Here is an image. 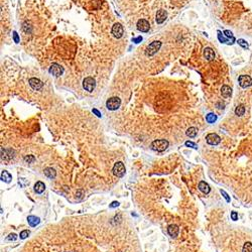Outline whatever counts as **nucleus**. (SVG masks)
<instances>
[{
	"label": "nucleus",
	"instance_id": "f257e3e1",
	"mask_svg": "<svg viewBox=\"0 0 252 252\" xmlns=\"http://www.w3.org/2000/svg\"><path fill=\"white\" fill-rule=\"evenodd\" d=\"M169 141L165 140V139H157V140L152 141V143H151V148L155 151L162 152V151H164L167 149V148L169 147Z\"/></svg>",
	"mask_w": 252,
	"mask_h": 252
},
{
	"label": "nucleus",
	"instance_id": "f03ea898",
	"mask_svg": "<svg viewBox=\"0 0 252 252\" xmlns=\"http://www.w3.org/2000/svg\"><path fill=\"white\" fill-rule=\"evenodd\" d=\"M160 47H162V42H158V40H155V42H151V44L146 47V50H145V55L148 57H151L153 55H155L157 52L159 50Z\"/></svg>",
	"mask_w": 252,
	"mask_h": 252
},
{
	"label": "nucleus",
	"instance_id": "7ed1b4c3",
	"mask_svg": "<svg viewBox=\"0 0 252 252\" xmlns=\"http://www.w3.org/2000/svg\"><path fill=\"white\" fill-rule=\"evenodd\" d=\"M121 105V100L118 97H111L107 100L106 102V107L108 110H111V111H115L120 107Z\"/></svg>",
	"mask_w": 252,
	"mask_h": 252
},
{
	"label": "nucleus",
	"instance_id": "20e7f679",
	"mask_svg": "<svg viewBox=\"0 0 252 252\" xmlns=\"http://www.w3.org/2000/svg\"><path fill=\"white\" fill-rule=\"evenodd\" d=\"M112 172H113L114 176H116L117 177H122L124 174H125V172H126L125 167H124V164L121 162H117L116 164H114Z\"/></svg>",
	"mask_w": 252,
	"mask_h": 252
},
{
	"label": "nucleus",
	"instance_id": "39448f33",
	"mask_svg": "<svg viewBox=\"0 0 252 252\" xmlns=\"http://www.w3.org/2000/svg\"><path fill=\"white\" fill-rule=\"evenodd\" d=\"M96 87V82L93 78L91 77H87L83 80V88L88 92H93V90Z\"/></svg>",
	"mask_w": 252,
	"mask_h": 252
},
{
	"label": "nucleus",
	"instance_id": "423d86ee",
	"mask_svg": "<svg viewBox=\"0 0 252 252\" xmlns=\"http://www.w3.org/2000/svg\"><path fill=\"white\" fill-rule=\"evenodd\" d=\"M238 83L240 87L242 88H248L252 86V78L248 75H241L238 78Z\"/></svg>",
	"mask_w": 252,
	"mask_h": 252
},
{
	"label": "nucleus",
	"instance_id": "0eeeda50",
	"mask_svg": "<svg viewBox=\"0 0 252 252\" xmlns=\"http://www.w3.org/2000/svg\"><path fill=\"white\" fill-rule=\"evenodd\" d=\"M123 26H122L121 23H114L113 26H112V34H113V37L115 38H121L122 35H123Z\"/></svg>",
	"mask_w": 252,
	"mask_h": 252
},
{
	"label": "nucleus",
	"instance_id": "6e6552de",
	"mask_svg": "<svg viewBox=\"0 0 252 252\" xmlns=\"http://www.w3.org/2000/svg\"><path fill=\"white\" fill-rule=\"evenodd\" d=\"M50 74H52V76L55 77H60L61 75L64 74V68L62 66H60L59 64H52V66L50 67V70H49Z\"/></svg>",
	"mask_w": 252,
	"mask_h": 252
},
{
	"label": "nucleus",
	"instance_id": "1a4fd4ad",
	"mask_svg": "<svg viewBox=\"0 0 252 252\" xmlns=\"http://www.w3.org/2000/svg\"><path fill=\"white\" fill-rule=\"evenodd\" d=\"M206 141L210 145H217L221 142V137L216 133H209L206 136Z\"/></svg>",
	"mask_w": 252,
	"mask_h": 252
},
{
	"label": "nucleus",
	"instance_id": "9d476101",
	"mask_svg": "<svg viewBox=\"0 0 252 252\" xmlns=\"http://www.w3.org/2000/svg\"><path fill=\"white\" fill-rule=\"evenodd\" d=\"M136 28L141 32H147L150 28V24L145 19H139L137 23H136Z\"/></svg>",
	"mask_w": 252,
	"mask_h": 252
},
{
	"label": "nucleus",
	"instance_id": "9b49d317",
	"mask_svg": "<svg viewBox=\"0 0 252 252\" xmlns=\"http://www.w3.org/2000/svg\"><path fill=\"white\" fill-rule=\"evenodd\" d=\"M167 18V12L164 10V9H159V10L157 12V15H155V21H157L158 24L164 23Z\"/></svg>",
	"mask_w": 252,
	"mask_h": 252
},
{
	"label": "nucleus",
	"instance_id": "f8f14e48",
	"mask_svg": "<svg viewBox=\"0 0 252 252\" xmlns=\"http://www.w3.org/2000/svg\"><path fill=\"white\" fill-rule=\"evenodd\" d=\"M28 83H29L30 87H32L33 90H35V91L40 90V89L44 87V83H42L40 80L37 79V78H32V79H29Z\"/></svg>",
	"mask_w": 252,
	"mask_h": 252
},
{
	"label": "nucleus",
	"instance_id": "ddd939ff",
	"mask_svg": "<svg viewBox=\"0 0 252 252\" xmlns=\"http://www.w3.org/2000/svg\"><path fill=\"white\" fill-rule=\"evenodd\" d=\"M14 151L12 149H4L3 147L1 148V158L2 160H6V162H8V160L12 159L13 157H14Z\"/></svg>",
	"mask_w": 252,
	"mask_h": 252
},
{
	"label": "nucleus",
	"instance_id": "4468645a",
	"mask_svg": "<svg viewBox=\"0 0 252 252\" xmlns=\"http://www.w3.org/2000/svg\"><path fill=\"white\" fill-rule=\"evenodd\" d=\"M179 232V228L176 224H172L167 227V233H169V236L172 237V238H176V237H177Z\"/></svg>",
	"mask_w": 252,
	"mask_h": 252
},
{
	"label": "nucleus",
	"instance_id": "2eb2a0df",
	"mask_svg": "<svg viewBox=\"0 0 252 252\" xmlns=\"http://www.w3.org/2000/svg\"><path fill=\"white\" fill-rule=\"evenodd\" d=\"M203 55H204V57L209 62L213 61V60L215 59V52L213 50V49H211V47H206V49L204 50Z\"/></svg>",
	"mask_w": 252,
	"mask_h": 252
},
{
	"label": "nucleus",
	"instance_id": "dca6fc26",
	"mask_svg": "<svg viewBox=\"0 0 252 252\" xmlns=\"http://www.w3.org/2000/svg\"><path fill=\"white\" fill-rule=\"evenodd\" d=\"M221 95H222L224 98H229V97H231V95H232V89L230 88L229 86H227V85L222 86V88H221Z\"/></svg>",
	"mask_w": 252,
	"mask_h": 252
},
{
	"label": "nucleus",
	"instance_id": "f3484780",
	"mask_svg": "<svg viewBox=\"0 0 252 252\" xmlns=\"http://www.w3.org/2000/svg\"><path fill=\"white\" fill-rule=\"evenodd\" d=\"M198 188L202 192V193H204V194H209V193H210V191H211L210 186H209V185L206 183V182H204V181H202V182L199 183Z\"/></svg>",
	"mask_w": 252,
	"mask_h": 252
},
{
	"label": "nucleus",
	"instance_id": "a211bd4d",
	"mask_svg": "<svg viewBox=\"0 0 252 252\" xmlns=\"http://www.w3.org/2000/svg\"><path fill=\"white\" fill-rule=\"evenodd\" d=\"M33 190L37 194H42L45 190V185L42 182H37L33 187Z\"/></svg>",
	"mask_w": 252,
	"mask_h": 252
},
{
	"label": "nucleus",
	"instance_id": "6ab92c4d",
	"mask_svg": "<svg viewBox=\"0 0 252 252\" xmlns=\"http://www.w3.org/2000/svg\"><path fill=\"white\" fill-rule=\"evenodd\" d=\"M27 222H28V224H29L32 227H35L37 225L39 224L40 220H39V218L37 217V216H28V217H27Z\"/></svg>",
	"mask_w": 252,
	"mask_h": 252
},
{
	"label": "nucleus",
	"instance_id": "aec40b11",
	"mask_svg": "<svg viewBox=\"0 0 252 252\" xmlns=\"http://www.w3.org/2000/svg\"><path fill=\"white\" fill-rule=\"evenodd\" d=\"M11 179H12L11 174H9L7 170H2V172H1V181L4 182V183L9 184L11 182Z\"/></svg>",
	"mask_w": 252,
	"mask_h": 252
},
{
	"label": "nucleus",
	"instance_id": "412c9836",
	"mask_svg": "<svg viewBox=\"0 0 252 252\" xmlns=\"http://www.w3.org/2000/svg\"><path fill=\"white\" fill-rule=\"evenodd\" d=\"M45 174L49 177V179H52L56 177L57 172H56V170H55V169H52V167H47V169H45Z\"/></svg>",
	"mask_w": 252,
	"mask_h": 252
},
{
	"label": "nucleus",
	"instance_id": "4be33fe9",
	"mask_svg": "<svg viewBox=\"0 0 252 252\" xmlns=\"http://www.w3.org/2000/svg\"><path fill=\"white\" fill-rule=\"evenodd\" d=\"M186 134L190 138H194V137H196L197 134H198V129H197L196 127H190V128L187 129Z\"/></svg>",
	"mask_w": 252,
	"mask_h": 252
},
{
	"label": "nucleus",
	"instance_id": "5701e85b",
	"mask_svg": "<svg viewBox=\"0 0 252 252\" xmlns=\"http://www.w3.org/2000/svg\"><path fill=\"white\" fill-rule=\"evenodd\" d=\"M244 113H245V106H244L243 104L238 105V106L236 107V109H235V114L240 117V116H242V115H244Z\"/></svg>",
	"mask_w": 252,
	"mask_h": 252
},
{
	"label": "nucleus",
	"instance_id": "b1692460",
	"mask_svg": "<svg viewBox=\"0 0 252 252\" xmlns=\"http://www.w3.org/2000/svg\"><path fill=\"white\" fill-rule=\"evenodd\" d=\"M206 120H207L208 123H214V122L217 120V116L214 113H209L207 116H206Z\"/></svg>",
	"mask_w": 252,
	"mask_h": 252
},
{
	"label": "nucleus",
	"instance_id": "393cba45",
	"mask_svg": "<svg viewBox=\"0 0 252 252\" xmlns=\"http://www.w3.org/2000/svg\"><path fill=\"white\" fill-rule=\"evenodd\" d=\"M242 252H252V243L251 242H246V243H244L243 248H242Z\"/></svg>",
	"mask_w": 252,
	"mask_h": 252
},
{
	"label": "nucleus",
	"instance_id": "a878e982",
	"mask_svg": "<svg viewBox=\"0 0 252 252\" xmlns=\"http://www.w3.org/2000/svg\"><path fill=\"white\" fill-rule=\"evenodd\" d=\"M24 162H26V164H32L33 162L35 160V158L33 155H26V157H24Z\"/></svg>",
	"mask_w": 252,
	"mask_h": 252
},
{
	"label": "nucleus",
	"instance_id": "bb28decb",
	"mask_svg": "<svg viewBox=\"0 0 252 252\" xmlns=\"http://www.w3.org/2000/svg\"><path fill=\"white\" fill-rule=\"evenodd\" d=\"M30 234L29 230H23V231L20 232V234H19V237H20V239H25L28 237V235Z\"/></svg>",
	"mask_w": 252,
	"mask_h": 252
},
{
	"label": "nucleus",
	"instance_id": "cd10ccee",
	"mask_svg": "<svg viewBox=\"0 0 252 252\" xmlns=\"http://www.w3.org/2000/svg\"><path fill=\"white\" fill-rule=\"evenodd\" d=\"M18 185L20 187H22V188H24V187H26L28 185V182L26 181L25 179H23V177H21V179H18Z\"/></svg>",
	"mask_w": 252,
	"mask_h": 252
},
{
	"label": "nucleus",
	"instance_id": "c85d7f7f",
	"mask_svg": "<svg viewBox=\"0 0 252 252\" xmlns=\"http://www.w3.org/2000/svg\"><path fill=\"white\" fill-rule=\"evenodd\" d=\"M16 239H17V235H16L15 233H11L6 237L7 241H15Z\"/></svg>",
	"mask_w": 252,
	"mask_h": 252
},
{
	"label": "nucleus",
	"instance_id": "c756f323",
	"mask_svg": "<svg viewBox=\"0 0 252 252\" xmlns=\"http://www.w3.org/2000/svg\"><path fill=\"white\" fill-rule=\"evenodd\" d=\"M238 45H241L242 47H243V49H248V44H247V42L246 40H244V39H238Z\"/></svg>",
	"mask_w": 252,
	"mask_h": 252
},
{
	"label": "nucleus",
	"instance_id": "7c9ffc66",
	"mask_svg": "<svg viewBox=\"0 0 252 252\" xmlns=\"http://www.w3.org/2000/svg\"><path fill=\"white\" fill-rule=\"evenodd\" d=\"M185 144H186V146H188V147L195 148V149H197V148H198V146H197V144H196V143L192 142V141H190V140L186 141V143H185Z\"/></svg>",
	"mask_w": 252,
	"mask_h": 252
},
{
	"label": "nucleus",
	"instance_id": "2f4dec72",
	"mask_svg": "<svg viewBox=\"0 0 252 252\" xmlns=\"http://www.w3.org/2000/svg\"><path fill=\"white\" fill-rule=\"evenodd\" d=\"M224 34L226 35V37L231 38V39L234 42V35H233V33L230 32V30H225V32H224Z\"/></svg>",
	"mask_w": 252,
	"mask_h": 252
},
{
	"label": "nucleus",
	"instance_id": "473e14b6",
	"mask_svg": "<svg viewBox=\"0 0 252 252\" xmlns=\"http://www.w3.org/2000/svg\"><path fill=\"white\" fill-rule=\"evenodd\" d=\"M218 39H219L221 42H227V38H225L224 37H223L220 30H218Z\"/></svg>",
	"mask_w": 252,
	"mask_h": 252
},
{
	"label": "nucleus",
	"instance_id": "72a5a7b5",
	"mask_svg": "<svg viewBox=\"0 0 252 252\" xmlns=\"http://www.w3.org/2000/svg\"><path fill=\"white\" fill-rule=\"evenodd\" d=\"M220 193H221V194H222V195H223V197H224V198H225V200H226V202H227V203H230V197L228 196V194L226 193V192H225V191H223V190H221V191H220Z\"/></svg>",
	"mask_w": 252,
	"mask_h": 252
},
{
	"label": "nucleus",
	"instance_id": "f704fd0d",
	"mask_svg": "<svg viewBox=\"0 0 252 252\" xmlns=\"http://www.w3.org/2000/svg\"><path fill=\"white\" fill-rule=\"evenodd\" d=\"M230 216H231V219L232 220H234V221L238 220V214H237V212H235V211H232Z\"/></svg>",
	"mask_w": 252,
	"mask_h": 252
},
{
	"label": "nucleus",
	"instance_id": "c9c22d12",
	"mask_svg": "<svg viewBox=\"0 0 252 252\" xmlns=\"http://www.w3.org/2000/svg\"><path fill=\"white\" fill-rule=\"evenodd\" d=\"M13 39H14V42H15V44H18L19 42V37H18V34L16 32H13Z\"/></svg>",
	"mask_w": 252,
	"mask_h": 252
},
{
	"label": "nucleus",
	"instance_id": "e433bc0d",
	"mask_svg": "<svg viewBox=\"0 0 252 252\" xmlns=\"http://www.w3.org/2000/svg\"><path fill=\"white\" fill-rule=\"evenodd\" d=\"M92 112H93V113H94L97 117H99V118H100V117H102V114H101V112L98 111V110L96 109V108H94V109L92 110Z\"/></svg>",
	"mask_w": 252,
	"mask_h": 252
},
{
	"label": "nucleus",
	"instance_id": "4c0bfd02",
	"mask_svg": "<svg viewBox=\"0 0 252 252\" xmlns=\"http://www.w3.org/2000/svg\"><path fill=\"white\" fill-rule=\"evenodd\" d=\"M119 206V203L117 201H114V202H112L111 204H110L109 205V207L110 208H116V207H118Z\"/></svg>",
	"mask_w": 252,
	"mask_h": 252
},
{
	"label": "nucleus",
	"instance_id": "58836bf2",
	"mask_svg": "<svg viewBox=\"0 0 252 252\" xmlns=\"http://www.w3.org/2000/svg\"><path fill=\"white\" fill-rule=\"evenodd\" d=\"M141 40H142V37H136V38H132V42H135V44H139V42H140Z\"/></svg>",
	"mask_w": 252,
	"mask_h": 252
},
{
	"label": "nucleus",
	"instance_id": "ea45409f",
	"mask_svg": "<svg viewBox=\"0 0 252 252\" xmlns=\"http://www.w3.org/2000/svg\"><path fill=\"white\" fill-rule=\"evenodd\" d=\"M224 103H220V102H218L217 103V108H219V109H224Z\"/></svg>",
	"mask_w": 252,
	"mask_h": 252
}]
</instances>
